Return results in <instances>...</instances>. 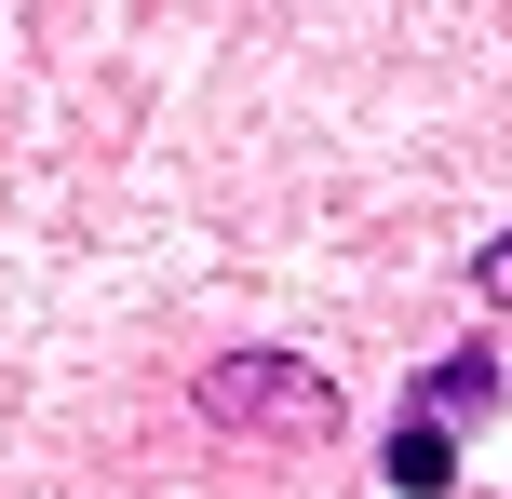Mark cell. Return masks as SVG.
I'll list each match as a JSON object with an SVG mask.
<instances>
[{"label":"cell","mask_w":512,"mask_h":499,"mask_svg":"<svg viewBox=\"0 0 512 499\" xmlns=\"http://www.w3.org/2000/svg\"><path fill=\"white\" fill-rule=\"evenodd\" d=\"M189 419L203 432H256V446H324L337 392H324V365H297V351H216V365L189 378Z\"/></svg>","instance_id":"cell-1"},{"label":"cell","mask_w":512,"mask_h":499,"mask_svg":"<svg viewBox=\"0 0 512 499\" xmlns=\"http://www.w3.org/2000/svg\"><path fill=\"white\" fill-rule=\"evenodd\" d=\"M486 405H499V365H486V351H445V365L418 378V419H432V432H459V419H486Z\"/></svg>","instance_id":"cell-2"},{"label":"cell","mask_w":512,"mask_h":499,"mask_svg":"<svg viewBox=\"0 0 512 499\" xmlns=\"http://www.w3.org/2000/svg\"><path fill=\"white\" fill-rule=\"evenodd\" d=\"M378 473L405 486V499H445V486H459V446H445L432 419H405V432H391V459H378Z\"/></svg>","instance_id":"cell-3"},{"label":"cell","mask_w":512,"mask_h":499,"mask_svg":"<svg viewBox=\"0 0 512 499\" xmlns=\"http://www.w3.org/2000/svg\"><path fill=\"white\" fill-rule=\"evenodd\" d=\"M472 284H486L499 311H512V243H486V257H472Z\"/></svg>","instance_id":"cell-4"}]
</instances>
